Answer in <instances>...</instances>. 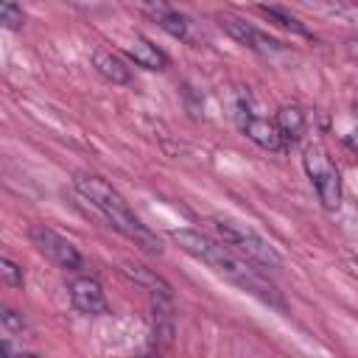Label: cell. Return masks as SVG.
Here are the masks:
<instances>
[{
    "label": "cell",
    "instance_id": "277c9868",
    "mask_svg": "<svg viewBox=\"0 0 358 358\" xmlns=\"http://www.w3.org/2000/svg\"><path fill=\"white\" fill-rule=\"evenodd\" d=\"M213 227H215L218 238L227 246H232L238 255H243L246 260L257 263L260 268H282V255L263 235H257L252 227L238 224V221H229V218H215Z\"/></svg>",
    "mask_w": 358,
    "mask_h": 358
},
{
    "label": "cell",
    "instance_id": "7a4b0ae2",
    "mask_svg": "<svg viewBox=\"0 0 358 358\" xmlns=\"http://www.w3.org/2000/svg\"><path fill=\"white\" fill-rule=\"evenodd\" d=\"M73 185H76V190L109 221V227H112L115 232H120L123 238H129L134 246H140V249L148 252V255H159V252H162V241L157 238V232H151V229L131 213V207L126 204V199H123L106 179L81 171V173H76Z\"/></svg>",
    "mask_w": 358,
    "mask_h": 358
},
{
    "label": "cell",
    "instance_id": "8992f818",
    "mask_svg": "<svg viewBox=\"0 0 358 358\" xmlns=\"http://www.w3.org/2000/svg\"><path fill=\"white\" fill-rule=\"evenodd\" d=\"M215 22L229 39H235L238 45H243V48H249V50H255L260 56H274V53L285 50V45L277 36H268L266 31H260L257 25H252V22L235 17V14H224L221 11V14H215Z\"/></svg>",
    "mask_w": 358,
    "mask_h": 358
},
{
    "label": "cell",
    "instance_id": "5b68a950",
    "mask_svg": "<svg viewBox=\"0 0 358 358\" xmlns=\"http://www.w3.org/2000/svg\"><path fill=\"white\" fill-rule=\"evenodd\" d=\"M28 241L36 246L39 255H45L53 266H59L62 271L70 274H81L87 268L84 255L76 249L73 241H67L64 235H59L56 229H50L48 224H31L28 227Z\"/></svg>",
    "mask_w": 358,
    "mask_h": 358
},
{
    "label": "cell",
    "instance_id": "5bb4252c",
    "mask_svg": "<svg viewBox=\"0 0 358 358\" xmlns=\"http://www.w3.org/2000/svg\"><path fill=\"white\" fill-rule=\"evenodd\" d=\"M257 11L260 14H266L268 20H274L277 25H282V28H288V31H294V34H299V36H310V31L294 17V14H288L285 8H277V6H257Z\"/></svg>",
    "mask_w": 358,
    "mask_h": 358
},
{
    "label": "cell",
    "instance_id": "ffe728a7",
    "mask_svg": "<svg viewBox=\"0 0 358 358\" xmlns=\"http://www.w3.org/2000/svg\"><path fill=\"white\" fill-rule=\"evenodd\" d=\"M347 263H350V268H352V271H355V274H358V257H350V260H347Z\"/></svg>",
    "mask_w": 358,
    "mask_h": 358
},
{
    "label": "cell",
    "instance_id": "9a60e30c",
    "mask_svg": "<svg viewBox=\"0 0 358 358\" xmlns=\"http://www.w3.org/2000/svg\"><path fill=\"white\" fill-rule=\"evenodd\" d=\"M0 22L8 28V31H20L25 25V14H22V6L17 0H0Z\"/></svg>",
    "mask_w": 358,
    "mask_h": 358
},
{
    "label": "cell",
    "instance_id": "30bf717a",
    "mask_svg": "<svg viewBox=\"0 0 358 358\" xmlns=\"http://www.w3.org/2000/svg\"><path fill=\"white\" fill-rule=\"evenodd\" d=\"M123 50H126V56H129L137 67H143V70H165V67H168V56H165L151 39H145L143 34H131V36L126 39Z\"/></svg>",
    "mask_w": 358,
    "mask_h": 358
},
{
    "label": "cell",
    "instance_id": "e0dca14e",
    "mask_svg": "<svg viewBox=\"0 0 358 358\" xmlns=\"http://www.w3.org/2000/svg\"><path fill=\"white\" fill-rule=\"evenodd\" d=\"M0 274H3V282L8 288H22L25 277H22V268L11 260V257H0Z\"/></svg>",
    "mask_w": 358,
    "mask_h": 358
},
{
    "label": "cell",
    "instance_id": "4fadbf2b",
    "mask_svg": "<svg viewBox=\"0 0 358 358\" xmlns=\"http://www.w3.org/2000/svg\"><path fill=\"white\" fill-rule=\"evenodd\" d=\"M274 123H277V129H280V134H282V140H285V145H294V143H299L302 140V134H305V126H308V120H305V112L299 109V106H280L277 112H274Z\"/></svg>",
    "mask_w": 358,
    "mask_h": 358
},
{
    "label": "cell",
    "instance_id": "7c38bea8",
    "mask_svg": "<svg viewBox=\"0 0 358 358\" xmlns=\"http://www.w3.org/2000/svg\"><path fill=\"white\" fill-rule=\"evenodd\" d=\"M92 70L101 78H106L109 84H129L131 81V70L126 67V62L117 53L106 50V48H95L92 50Z\"/></svg>",
    "mask_w": 358,
    "mask_h": 358
},
{
    "label": "cell",
    "instance_id": "9c48e42d",
    "mask_svg": "<svg viewBox=\"0 0 358 358\" xmlns=\"http://www.w3.org/2000/svg\"><path fill=\"white\" fill-rule=\"evenodd\" d=\"M67 294H70V302L78 313H84V316H109V302H106V294L98 285V280L84 277V274L73 277L70 285H67Z\"/></svg>",
    "mask_w": 358,
    "mask_h": 358
},
{
    "label": "cell",
    "instance_id": "ba28073f",
    "mask_svg": "<svg viewBox=\"0 0 358 358\" xmlns=\"http://www.w3.org/2000/svg\"><path fill=\"white\" fill-rule=\"evenodd\" d=\"M140 11L148 17V20H154L168 36H173V39H182V42H190V45H196L201 36H199V31H196V25H193V20L190 17H185L182 11H176L171 3H165V0H140Z\"/></svg>",
    "mask_w": 358,
    "mask_h": 358
},
{
    "label": "cell",
    "instance_id": "2e32d148",
    "mask_svg": "<svg viewBox=\"0 0 358 358\" xmlns=\"http://www.w3.org/2000/svg\"><path fill=\"white\" fill-rule=\"evenodd\" d=\"M324 8L333 17H338V20H344V22L358 28V0H327Z\"/></svg>",
    "mask_w": 358,
    "mask_h": 358
},
{
    "label": "cell",
    "instance_id": "52a82bcc",
    "mask_svg": "<svg viewBox=\"0 0 358 358\" xmlns=\"http://www.w3.org/2000/svg\"><path fill=\"white\" fill-rule=\"evenodd\" d=\"M235 117H238L241 131H243L255 145H260V148H266V151H282V148H285V140H282V134H280L274 117H266V115H260L257 109H252L249 98H241V101H238Z\"/></svg>",
    "mask_w": 358,
    "mask_h": 358
},
{
    "label": "cell",
    "instance_id": "6da1fadb",
    "mask_svg": "<svg viewBox=\"0 0 358 358\" xmlns=\"http://www.w3.org/2000/svg\"><path fill=\"white\" fill-rule=\"evenodd\" d=\"M171 238H173V243L185 255H190L199 263L210 266L213 271H218L221 277H227L241 291L257 296L260 302H266V305H271L277 310H285V302H282L277 285L268 280V274H263L257 263L246 260L243 255H238L224 241H213V238L201 235L199 229H171Z\"/></svg>",
    "mask_w": 358,
    "mask_h": 358
},
{
    "label": "cell",
    "instance_id": "ac0fdd59",
    "mask_svg": "<svg viewBox=\"0 0 358 358\" xmlns=\"http://www.w3.org/2000/svg\"><path fill=\"white\" fill-rule=\"evenodd\" d=\"M0 322H3V330H6L8 336H22L25 327H28L25 319H22V313H17V310H11V308H3Z\"/></svg>",
    "mask_w": 358,
    "mask_h": 358
},
{
    "label": "cell",
    "instance_id": "3957f363",
    "mask_svg": "<svg viewBox=\"0 0 358 358\" xmlns=\"http://www.w3.org/2000/svg\"><path fill=\"white\" fill-rule=\"evenodd\" d=\"M302 168L322 201V207L327 213H336L344 201V190H341V173L338 168L333 165L327 148L322 143H308L302 148Z\"/></svg>",
    "mask_w": 358,
    "mask_h": 358
},
{
    "label": "cell",
    "instance_id": "d6986e66",
    "mask_svg": "<svg viewBox=\"0 0 358 358\" xmlns=\"http://www.w3.org/2000/svg\"><path fill=\"white\" fill-rule=\"evenodd\" d=\"M344 227L352 232V238H358V210H355V207L344 215Z\"/></svg>",
    "mask_w": 358,
    "mask_h": 358
},
{
    "label": "cell",
    "instance_id": "8fae6325",
    "mask_svg": "<svg viewBox=\"0 0 358 358\" xmlns=\"http://www.w3.org/2000/svg\"><path fill=\"white\" fill-rule=\"evenodd\" d=\"M123 274L134 282V285H140L148 296H173V288H171V282L165 280V277H159L154 268H148V266H143V263H134V260H123Z\"/></svg>",
    "mask_w": 358,
    "mask_h": 358
}]
</instances>
